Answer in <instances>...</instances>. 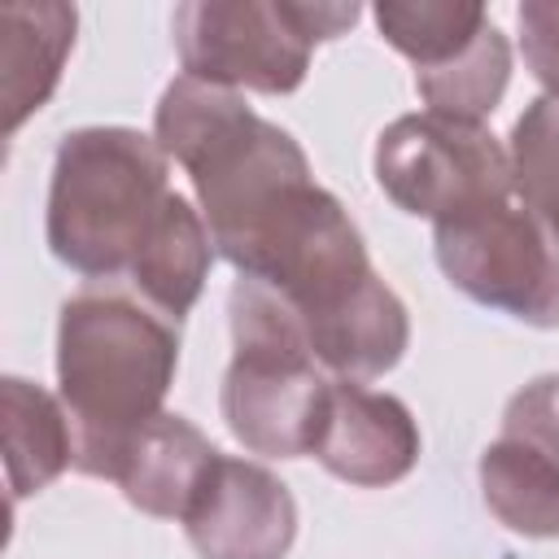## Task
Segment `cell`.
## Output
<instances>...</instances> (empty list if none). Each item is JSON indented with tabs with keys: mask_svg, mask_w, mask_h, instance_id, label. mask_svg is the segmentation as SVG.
Here are the masks:
<instances>
[{
	"mask_svg": "<svg viewBox=\"0 0 559 559\" xmlns=\"http://www.w3.org/2000/svg\"><path fill=\"white\" fill-rule=\"evenodd\" d=\"M310 454L345 485L384 489L419 463V424L402 397L332 380Z\"/></svg>",
	"mask_w": 559,
	"mask_h": 559,
	"instance_id": "30bf717a",
	"label": "cell"
},
{
	"mask_svg": "<svg viewBox=\"0 0 559 559\" xmlns=\"http://www.w3.org/2000/svg\"><path fill=\"white\" fill-rule=\"evenodd\" d=\"M179 367V332L118 288H83L57 319V397L74 432V467L114 480L127 445L162 415Z\"/></svg>",
	"mask_w": 559,
	"mask_h": 559,
	"instance_id": "7a4b0ae2",
	"label": "cell"
},
{
	"mask_svg": "<svg viewBox=\"0 0 559 559\" xmlns=\"http://www.w3.org/2000/svg\"><path fill=\"white\" fill-rule=\"evenodd\" d=\"M210 262H214L210 227H205L201 210H192V201L175 192L127 280L162 319L179 323L197 306L205 275H210Z\"/></svg>",
	"mask_w": 559,
	"mask_h": 559,
	"instance_id": "4fadbf2b",
	"label": "cell"
},
{
	"mask_svg": "<svg viewBox=\"0 0 559 559\" xmlns=\"http://www.w3.org/2000/svg\"><path fill=\"white\" fill-rule=\"evenodd\" d=\"M380 35L415 66V87L432 114L480 122L511 83V44L476 0H384Z\"/></svg>",
	"mask_w": 559,
	"mask_h": 559,
	"instance_id": "52a82bcc",
	"label": "cell"
},
{
	"mask_svg": "<svg viewBox=\"0 0 559 559\" xmlns=\"http://www.w3.org/2000/svg\"><path fill=\"white\" fill-rule=\"evenodd\" d=\"M0 411H4V467L13 498L48 489L74 463V432L61 397H52L48 389L22 376H4Z\"/></svg>",
	"mask_w": 559,
	"mask_h": 559,
	"instance_id": "5bb4252c",
	"label": "cell"
},
{
	"mask_svg": "<svg viewBox=\"0 0 559 559\" xmlns=\"http://www.w3.org/2000/svg\"><path fill=\"white\" fill-rule=\"evenodd\" d=\"M231 362L218 389L227 432L266 459H301L314 445L332 380L314 362L288 301L258 280H236L227 297Z\"/></svg>",
	"mask_w": 559,
	"mask_h": 559,
	"instance_id": "277c9868",
	"label": "cell"
},
{
	"mask_svg": "<svg viewBox=\"0 0 559 559\" xmlns=\"http://www.w3.org/2000/svg\"><path fill=\"white\" fill-rule=\"evenodd\" d=\"M371 170L397 210L432 223L515 192L511 153L480 122H459L432 109L393 118L376 140Z\"/></svg>",
	"mask_w": 559,
	"mask_h": 559,
	"instance_id": "ba28073f",
	"label": "cell"
},
{
	"mask_svg": "<svg viewBox=\"0 0 559 559\" xmlns=\"http://www.w3.org/2000/svg\"><path fill=\"white\" fill-rule=\"evenodd\" d=\"M507 153L520 205L559 240V100H528L511 127Z\"/></svg>",
	"mask_w": 559,
	"mask_h": 559,
	"instance_id": "2e32d148",
	"label": "cell"
},
{
	"mask_svg": "<svg viewBox=\"0 0 559 559\" xmlns=\"http://www.w3.org/2000/svg\"><path fill=\"white\" fill-rule=\"evenodd\" d=\"M445 280L476 306L528 328H559V240L511 197L432 223Z\"/></svg>",
	"mask_w": 559,
	"mask_h": 559,
	"instance_id": "8992f818",
	"label": "cell"
},
{
	"mask_svg": "<svg viewBox=\"0 0 559 559\" xmlns=\"http://www.w3.org/2000/svg\"><path fill=\"white\" fill-rule=\"evenodd\" d=\"M498 437L524 441V445L559 459V376H537L520 393H511Z\"/></svg>",
	"mask_w": 559,
	"mask_h": 559,
	"instance_id": "e0dca14e",
	"label": "cell"
},
{
	"mask_svg": "<svg viewBox=\"0 0 559 559\" xmlns=\"http://www.w3.org/2000/svg\"><path fill=\"white\" fill-rule=\"evenodd\" d=\"M218 459V450L210 445V437L183 419L162 411L122 454L114 485L122 489V498L157 520H183L192 493L201 489L210 463Z\"/></svg>",
	"mask_w": 559,
	"mask_h": 559,
	"instance_id": "8fae6325",
	"label": "cell"
},
{
	"mask_svg": "<svg viewBox=\"0 0 559 559\" xmlns=\"http://www.w3.org/2000/svg\"><path fill=\"white\" fill-rule=\"evenodd\" d=\"M153 140L192 179L214 253L288 301L323 371L362 384L402 362V297L280 122L253 114L240 92L179 74L153 109Z\"/></svg>",
	"mask_w": 559,
	"mask_h": 559,
	"instance_id": "6da1fadb",
	"label": "cell"
},
{
	"mask_svg": "<svg viewBox=\"0 0 559 559\" xmlns=\"http://www.w3.org/2000/svg\"><path fill=\"white\" fill-rule=\"evenodd\" d=\"M166 153L135 127H79L61 135L48 183V249L87 280L131 275L157 231L170 183Z\"/></svg>",
	"mask_w": 559,
	"mask_h": 559,
	"instance_id": "3957f363",
	"label": "cell"
},
{
	"mask_svg": "<svg viewBox=\"0 0 559 559\" xmlns=\"http://www.w3.org/2000/svg\"><path fill=\"white\" fill-rule=\"evenodd\" d=\"M358 22V4L328 0H188L170 17L188 79L288 96L306 83L310 52Z\"/></svg>",
	"mask_w": 559,
	"mask_h": 559,
	"instance_id": "5b68a950",
	"label": "cell"
},
{
	"mask_svg": "<svg viewBox=\"0 0 559 559\" xmlns=\"http://www.w3.org/2000/svg\"><path fill=\"white\" fill-rule=\"evenodd\" d=\"M183 533L201 559H284L297 542V502L262 463L218 454L183 511Z\"/></svg>",
	"mask_w": 559,
	"mask_h": 559,
	"instance_id": "9c48e42d",
	"label": "cell"
},
{
	"mask_svg": "<svg viewBox=\"0 0 559 559\" xmlns=\"http://www.w3.org/2000/svg\"><path fill=\"white\" fill-rule=\"evenodd\" d=\"M79 13L70 4H4V127L17 131L26 114H35L74 48Z\"/></svg>",
	"mask_w": 559,
	"mask_h": 559,
	"instance_id": "7c38bea8",
	"label": "cell"
},
{
	"mask_svg": "<svg viewBox=\"0 0 559 559\" xmlns=\"http://www.w3.org/2000/svg\"><path fill=\"white\" fill-rule=\"evenodd\" d=\"M480 493L498 524L520 537H559V459L498 437L480 454Z\"/></svg>",
	"mask_w": 559,
	"mask_h": 559,
	"instance_id": "9a60e30c",
	"label": "cell"
},
{
	"mask_svg": "<svg viewBox=\"0 0 559 559\" xmlns=\"http://www.w3.org/2000/svg\"><path fill=\"white\" fill-rule=\"evenodd\" d=\"M515 22L533 79L546 87L550 100H559V0H524L515 9Z\"/></svg>",
	"mask_w": 559,
	"mask_h": 559,
	"instance_id": "ac0fdd59",
	"label": "cell"
}]
</instances>
